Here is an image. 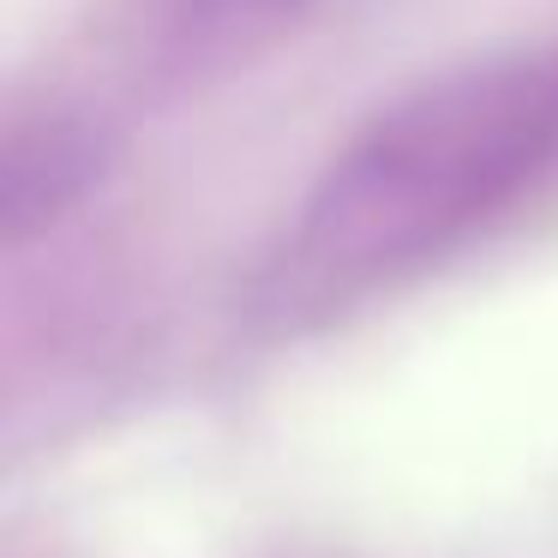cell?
<instances>
[{
    "instance_id": "obj_1",
    "label": "cell",
    "mask_w": 558,
    "mask_h": 558,
    "mask_svg": "<svg viewBox=\"0 0 558 558\" xmlns=\"http://www.w3.org/2000/svg\"><path fill=\"white\" fill-rule=\"evenodd\" d=\"M301 0H181V13L198 19L210 37H241V31H265L282 13H294Z\"/></svg>"
}]
</instances>
